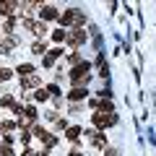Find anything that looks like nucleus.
<instances>
[{"label":"nucleus","mask_w":156,"mask_h":156,"mask_svg":"<svg viewBox=\"0 0 156 156\" xmlns=\"http://www.w3.org/2000/svg\"><path fill=\"white\" fill-rule=\"evenodd\" d=\"M117 117L115 115H94V125H99V128H107V125H115Z\"/></svg>","instance_id":"nucleus-1"},{"label":"nucleus","mask_w":156,"mask_h":156,"mask_svg":"<svg viewBox=\"0 0 156 156\" xmlns=\"http://www.w3.org/2000/svg\"><path fill=\"white\" fill-rule=\"evenodd\" d=\"M68 42H70V44H83V42H86V34L83 31H76L73 37H68Z\"/></svg>","instance_id":"nucleus-2"},{"label":"nucleus","mask_w":156,"mask_h":156,"mask_svg":"<svg viewBox=\"0 0 156 156\" xmlns=\"http://www.w3.org/2000/svg\"><path fill=\"white\" fill-rule=\"evenodd\" d=\"M57 13H55V8L52 5H47V8H42V18H44V21H52V18H55Z\"/></svg>","instance_id":"nucleus-3"},{"label":"nucleus","mask_w":156,"mask_h":156,"mask_svg":"<svg viewBox=\"0 0 156 156\" xmlns=\"http://www.w3.org/2000/svg\"><path fill=\"white\" fill-rule=\"evenodd\" d=\"M13 8H16L13 3H0V13H5V16H11V13H13Z\"/></svg>","instance_id":"nucleus-4"},{"label":"nucleus","mask_w":156,"mask_h":156,"mask_svg":"<svg viewBox=\"0 0 156 156\" xmlns=\"http://www.w3.org/2000/svg\"><path fill=\"white\" fill-rule=\"evenodd\" d=\"M83 96H86V89H76V91H70L68 99H83Z\"/></svg>","instance_id":"nucleus-5"},{"label":"nucleus","mask_w":156,"mask_h":156,"mask_svg":"<svg viewBox=\"0 0 156 156\" xmlns=\"http://www.w3.org/2000/svg\"><path fill=\"white\" fill-rule=\"evenodd\" d=\"M60 23H62V26H65V23H73V11L62 13V16H60Z\"/></svg>","instance_id":"nucleus-6"},{"label":"nucleus","mask_w":156,"mask_h":156,"mask_svg":"<svg viewBox=\"0 0 156 156\" xmlns=\"http://www.w3.org/2000/svg\"><path fill=\"white\" fill-rule=\"evenodd\" d=\"M52 39H55V42H62V39H65V31H62V29H57V31L52 34Z\"/></svg>","instance_id":"nucleus-7"},{"label":"nucleus","mask_w":156,"mask_h":156,"mask_svg":"<svg viewBox=\"0 0 156 156\" xmlns=\"http://www.w3.org/2000/svg\"><path fill=\"white\" fill-rule=\"evenodd\" d=\"M18 73H21V76H26V73H31V65H18Z\"/></svg>","instance_id":"nucleus-8"},{"label":"nucleus","mask_w":156,"mask_h":156,"mask_svg":"<svg viewBox=\"0 0 156 156\" xmlns=\"http://www.w3.org/2000/svg\"><path fill=\"white\" fill-rule=\"evenodd\" d=\"M47 96H50L47 91H37V101H47Z\"/></svg>","instance_id":"nucleus-9"},{"label":"nucleus","mask_w":156,"mask_h":156,"mask_svg":"<svg viewBox=\"0 0 156 156\" xmlns=\"http://www.w3.org/2000/svg\"><path fill=\"white\" fill-rule=\"evenodd\" d=\"M8 78H11V70H8V68H5V70H0V81H8Z\"/></svg>","instance_id":"nucleus-10"},{"label":"nucleus","mask_w":156,"mask_h":156,"mask_svg":"<svg viewBox=\"0 0 156 156\" xmlns=\"http://www.w3.org/2000/svg\"><path fill=\"white\" fill-rule=\"evenodd\" d=\"M68 138H78V128H70V130H68Z\"/></svg>","instance_id":"nucleus-11"}]
</instances>
